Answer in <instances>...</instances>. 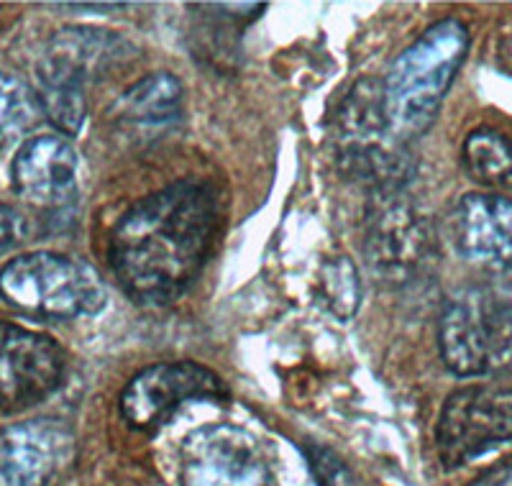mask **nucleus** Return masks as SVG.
Instances as JSON below:
<instances>
[{
  "label": "nucleus",
  "mask_w": 512,
  "mask_h": 486,
  "mask_svg": "<svg viewBox=\"0 0 512 486\" xmlns=\"http://www.w3.org/2000/svg\"><path fill=\"white\" fill-rule=\"evenodd\" d=\"M221 379L195 361H162L139 371L121 392V415L128 425L149 430L190 400H226Z\"/></svg>",
  "instance_id": "9"
},
{
  "label": "nucleus",
  "mask_w": 512,
  "mask_h": 486,
  "mask_svg": "<svg viewBox=\"0 0 512 486\" xmlns=\"http://www.w3.org/2000/svg\"><path fill=\"white\" fill-rule=\"evenodd\" d=\"M318 297L338 320L354 318L361 302V282L346 256H333L320 267Z\"/></svg>",
  "instance_id": "18"
},
{
  "label": "nucleus",
  "mask_w": 512,
  "mask_h": 486,
  "mask_svg": "<svg viewBox=\"0 0 512 486\" xmlns=\"http://www.w3.org/2000/svg\"><path fill=\"white\" fill-rule=\"evenodd\" d=\"M338 162L349 177L372 185L379 195L400 192L408 180V146L390 134L382 110V82L361 80L338 110Z\"/></svg>",
  "instance_id": "5"
},
{
  "label": "nucleus",
  "mask_w": 512,
  "mask_h": 486,
  "mask_svg": "<svg viewBox=\"0 0 512 486\" xmlns=\"http://www.w3.org/2000/svg\"><path fill=\"white\" fill-rule=\"evenodd\" d=\"M62 374L64 351L52 338L0 320V415L47 400Z\"/></svg>",
  "instance_id": "8"
},
{
  "label": "nucleus",
  "mask_w": 512,
  "mask_h": 486,
  "mask_svg": "<svg viewBox=\"0 0 512 486\" xmlns=\"http://www.w3.org/2000/svg\"><path fill=\"white\" fill-rule=\"evenodd\" d=\"M438 348L456 377H484L512 366V287L479 284L451 297L438 325Z\"/></svg>",
  "instance_id": "3"
},
{
  "label": "nucleus",
  "mask_w": 512,
  "mask_h": 486,
  "mask_svg": "<svg viewBox=\"0 0 512 486\" xmlns=\"http://www.w3.org/2000/svg\"><path fill=\"white\" fill-rule=\"evenodd\" d=\"M382 197L384 203L372 218L367 238L369 267L390 282H405L428 256V231L423 218L408 203L397 200L400 192Z\"/></svg>",
  "instance_id": "11"
},
{
  "label": "nucleus",
  "mask_w": 512,
  "mask_h": 486,
  "mask_svg": "<svg viewBox=\"0 0 512 486\" xmlns=\"http://www.w3.org/2000/svg\"><path fill=\"white\" fill-rule=\"evenodd\" d=\"M182 486H277L259 440L236 425H208L185 440Z\"/></svg>",
  "instance_id": "7"
},
{
  "label": "nucleus",
  "mask_w": 512,
  "mask_h": 486,
  "mask_svg": "<svg viewBox=\"0 0 512 486\" xmlns=\"http://www.w3.org/2000/svg\"><path fill=\"white\" fill-rule=\"evenodd\" d=\"M123 118L131 123H149L159 126L180 116L182 108V85L175 75L157 72L136 82L123 95Z\"/></svg>",
  "instance_id": "16"
},
{
  "label": "nucleus",
  "mask_w": 512,
  "mask_h": 486,
  "mask_svg": "<svg viewBox=\"0 0 512 486\" xmlns=\"http://www.w3.org/2000/svg\"><path fill=\"white\" fill-rule=\"evenodd\" d=\"M13 187L29 203L57 208L70 203L77 187V154L64 136H31L11 164Z\"/></svg>",
  "instance_id": "12"
},
{
  "label": "nucleus",
  "mask_w": 512,
  "mask_h": 486,
  "mask_svg": "<svg viewBox=\"0 0 512 486\" xmlns=\"http://www.w3.org/2000/svg\"><path fill=\"white\" fill-rule=\"evenodd\" d=\"M16 241H18V215L13 213L6 203H0V254H6Z\"/></svg>",
  "instance_id": "19"
},
{
  "label": "nucleus",
  "mask_w": 512,
  "mask_h": 486,
  "mask_svg": "<svg viewBox=\"0 0 512 486\" xmlns=\"http://www.w3.org/2000/svg\"><path fill=\"white\" fill-rule=\"evenodd\" d=\"M461 162L474 182L512 190V139L495 128H477L461 146Z\"/></svg>",
  "instance_id": "15"
},
{
  "label": "nucleus",
  "mask_w": 512,
  "mask_h": 486,
  "mask_svg": "<svg viewBox=\"0 0 512 486\" xmlns=\"http://www.w3.org/2000/svg\"><path fill=\"white\" fill-rule=\"evenodd\" d=\"M466 52L469 29L459 18H443L395 59L382 82V110L400 144L408 146L433 126Z\"/></svg>",
  "instance_id": "2"
},
{
  "label": "nucleus",
  "mask_w": 512,
  "mask_h": 486,
  "mask_svg": "<svg viewBox=\"0 0 512 486\" xmlns=\"http://www.w3.org/2000/svg\"><path fill=\"white\" fill-rule=\"evenodd\" d=\"M72 451L59 420H26L0 430V486H47Z\"/></svg>",
  "instance_id": "10"
},
{
  "label": "nucleus",
  "mask_w": 512,
  "mask_h": 486,
  "mask_svg": "<svg viewBox=\"0 0 512 486\" xmlns=\"http://www.w3.org/2000/svg\"><path fill=\"white\" fill-rule=\"evenodd\" d=\"M116 47L118 39L108 31H59L36 67L39 93H85L90 77L116 57Z\"/></svg>",
  "instance_id": "14"
},
{
  "label": "nucleus",
  "mask_w": 512,
  "mask_h": 486,
  "mask_svg": "<svg viewBox=\"0 0 512 486\" xmlns=\"http://www.w3.org/2000/svg\"><path fill=\"white\" fill-rule=\"evenodd\" d=\"M512 438V387L479 384L454 392L438 417V451L448 469Z\"/></svg>",
  "instance_id": "6"
},
{
  "label": "nucleus",
  "mask_w": 512,
  "mask_h": 486,
  "mask_svg": "<svg viewBox=\"0 0 512 486\" xmlns=\"http://www.w3.org/2000/svg\"><path fill=\"white\" fill-rule=\"evenodd\" d=\"M213 185L177 180L134 203L111 233V267L123 290L144 305H164L195 282L218 233Z\"/></svg>",
  "instance_id": "1"
},
{
  "label": "nucleus",
  "mask_w": 512,
  "mask_h": 486,
  "mask_svg": "<svg viewBox=\"0 0 512 486\" xmlns=\"http://www.w3.org/2000/svg\"><path fill=\"white\" fill-rule=\"evenodd\" d=\"M454 243L464 259L487 269H512V200L472 192L454 213Z\"/></svg>",
  "instance_id": "13"
},
{
  "label": "nucleus",
  "mask_w": 512,
  "mask_h": 486,
  "mask_svg": "<svg viewBox=\"0 0 512 486\" xmlns=\"http://www.w3.org/2000/svg\"><path fill=\"white\" fill-rule=\"evenodd\" d=\"M39 116L41 105L34 90L24 80L0 72V149L36 126Z\"/></svg>",
  "instance_id": "17"
},
{
  "label": "nucleus",
  "mask_w": 512,
  "mask_h": 486,
  "mask_svg": "<svg viewBox=\"0 0 512 486\" xmlns=\"http://www.w3.org/2000/svg\"><path fill=\"white\" fill-rule=\"evenodd\" d=\"M0 297L34 318L72 320L98 315L108 302L100 274L72 256L34 251L0 269Z\"/></svg>",
  "instance_id": "4"
}]
</instances>
